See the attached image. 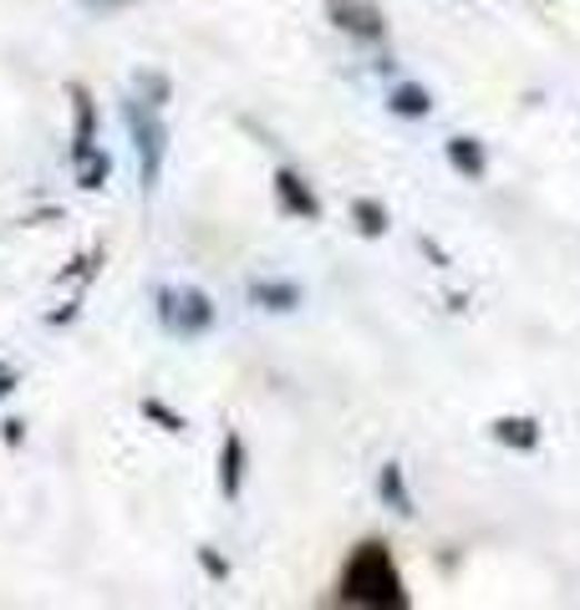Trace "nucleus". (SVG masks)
I'll list each match as a JSON object with an SVG mask.
<instances>
[{
    "instance_id": "1",
    "label": "nucleus",
    "mask_w": 580,
    "mask_h": 610,
    "mask_svg": "<svg viewBox=\"0 0 580 610\" xmlns=\"http://www.w3.org/2000/svg\"><path fill=\"white\" fill-rule=\"evenodd\" d=\"M341 600H347V606H372V610L408 606L402 574H398L392 550H387L382 539H367L362 550H351L347 570H341Z\"/></svg>"
},
{
    "instance_id": "2",
    "label": "nucleus",
    "mask_w": 580,
    "mask_h": 610,
    "mask_svg": "<svg viewBox=\"0 0 580 610\" xmlns=\"http://www.w3.org/2000/svg\"><path fill=\"white\" fill-rule=\"evenodd\" d=\"M163 306H158V316L173 326V331H189V336H199V331H209V321H214V311H209V300L199 296V290H183V296H173V290H163Z\"/></svg>"
},
{
    "instance_id": "3",
    "label": "nucleus",
    "mask_w": 580,
    "mask_h": 610,
    "mask_svg": "<svg viewBox=\"0 0 580 610\" xmlns=\"http://www.w3.org/2000/svg\"><path fill=\"white\" fill-rule=\"evenodd\" d=\"M128 122H133L138 158H143V189H153L158 173H163V122H158V112L143 118V108H128Z\"/></svg>"
},
{
    "instance_id": "4",
    "label": "nucleus",
    "mask_w": 580,
    "mask_h": 610,
    "mask_svg": "<svg viewBox=\"0 0 580 610\" xmlns=\"http://www.w3.org/2000/svg\"><path fill=\"white\" fill-rule=\"evenodd\" d=\"M327 11L351 37H362V41L382 37V6H377V0H327Z\"/></svg>"
},
{
    "instance_id": "5",
    "label": "nucleus",
    "mask_w": 580,
    "mask_h": 610,
    "mask_svg": "<svg viewBox=\"0 0 580 610\" xmlns=\"http://www.w3.org/2000/svg\"><path fill=\"white\" fill-rule=\"evenodd\" d=\"M276 199H280V209H286L290 219H316V214H321V203H316V193L306 189V183L296 179L290 168H280V173H276Z\"/></svg>"
},
{
    "instance_id": "6",
    "label": "nucleus",
    "mask_w": 580,
    "mask_h": 610,
    "mask_svg": "<svg viewBox=\"0 0 580 610\" xmlns=\"http://www.w3.org/2000/svg\"><path fill=\"white\" fill-rule=\"evenodd\" d=\"M240 483H244V438L240 432H230L224 448H219V489H224V499H234Z\"/></svg>"
},
{
    "instance_id": "7",
    "label": "nucleus",
    "mask_w": 580,
    "mask_h": 610,
    "mask_svg": "<svg viewBox=\"0 0 580 610\" xmlns=\"http://www.w3.org/2000/svg\"><path fill=\"white\" fill-rule=\"evenodd\" d=\"M72 102H77V143H72V163L92 153V132H97V112H92V97L87 87H72Z\"/></svg>"
},
{
    "instance_id": "8",
    "label": "nucleus",
    "mask_w": 580,
    "mask_h": 610,
    "mask_svg": "<svg viewBox=\"0 0 580 610\" xmlns=\"http://www.w3.org/2000/svg\"><path fill=\"white\" fill-rule=\"evenodd\" d=\"M494 438L504 448H524V453H530V448L540 443V428H534L530 418H499L494 422Z\"/></svg>"
},
{
    "instance_id": "9",
    "label": "nucleus",
    "mask_w": 580,
    "mask_h": 610,
    "mask_svg": "<svg viewBox=\"0 0 580 610\" xmlns=\"http://www.w3.org/2000/svg\"><path fill=\"white\" fill-rule=\"evenodd\" d=\"M387 102H392V112H402V118H428V112H433V97L412 82H398Z\"/></svg>"
},
{
    "instance_id": "10",
    "label": "nucleus",
    "mask_w": 580,
    "mask_h": 610,
    "mask_svg": "<svg viewBox=\"0 0 580 610\" xmlns=\"http://www.w3.org/2000/svg\"><path fill=\"white\" fill-rule=\"evenodd\" d=\"M448 163L459 168L463 179H479L483 173V148L473 138H448Z\"/></svg>"
},
{
    "instance_id": "11",
    "label": "nucleus",
    "mask_w": 580,
    "mask_h": 610,
    "mask_svg": "<svg viewBox=\"0 0 580 610\" xmlns=\"http://www.w3.org/2000/svg\"><path fill=\"white\" fill-rule=\"evenodd\" d=\"M382 499L398 503V514H412V499H408V483H402V468L398 463L382 468Z\"/></svg>"
},
{
    "instance_id": "12",
    "label": "nucleus",
    "mask_w": 580,
    "mask_h": 610,
    "mask_svg": "<svg viewBox=\"0 0 580 610\" xmlns=\"http://www.w3.org/2000/svg\"><path fill=\"white\" fill-rule=\"evenodd\" d=\"M250 296L260 300V306H266V311H290V306H296V300H301V290H296V286H254Z\"/></svg>"
},
{
    "instance_id": "13",
    "label": "nucleus",
    "mask_w": 580,
    "mask_h": 610,
    "mask_svg": "<svg viewBox=\"0 0 580 610\" xmlns=\"http://www.w3.org/2000/svg\"><path fill=\"white\" fill-rule=\"evenodd\" d=\"M351 214H357L362 234H382V229H387V209L377 199H357V203H351Z\"/></svg>"
},
{
    "instance_id": "14",
    "label": "nucleus",
    "mask_w": 580,
    "mask_h": 610,
    "mask_svg": "<svg viewBox=\"0 0 580 610\" xmlns=\"http://www.w3.org/2000/svg\"><path fill=\"white\" fill-rule=\"evenodd\" d=\"M77 179H82V189H102V179H108V158L102 153L77 158Z\"/></svg>"
},
{
    "instance_id": "15",
    "label": "nucleus",
    "mask_w": 580,
    "mask_h": 610,
    "mask_svg": "<svg viewBox=\"0 0 580 610\" xmlns=\"http://www.w3.org/2000/svg\"><path fill=\"white\" fill-rule=\"evenodd\" d=\"M143 412H148V418H158V422H163V428H169V432H179V428H183V422H179V412H169V407H163V402H143Z\"/></svg>"
},
{
    "instance_id": "16",
    "label": "nucleus",
    "mask_w": 580,
    "mask_h": 610,
    "mask_svg": "<svg viewBox=\"0 0 580 610\" xmlns=\"http://www.w3.org/2000/svg\"><path fill=\"white\" fill-rule=\"evenodd\" d=\"M87 11H122V6H133V0H82Z\"/></svg>"
},
{
    "instance_id": "17",
    "label": "nucleus",
    "mask_w": 580,
    "mask_h": 610,
    "mask_svg": "<svg viewBox=\"0 0 580 610\" xmlns=\"http://www.w3.org/2000/svg\"><path fill=\"white\" fill-rule=\"evenodd\" d=\"M204 570H209V574H214V580H224V574H230V570H224V560H219V554H214V550H204Z\"/></svg>"
}]
</instances>
